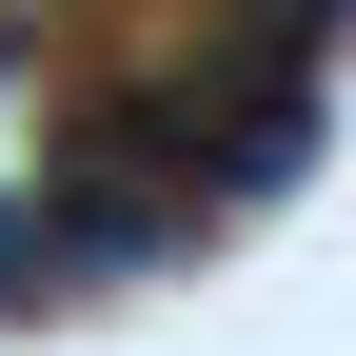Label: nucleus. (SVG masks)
I'll return each instance as SVG.
<instances>
[{"mask_svg":"<svg viewBox=\"0 0 356 356\" xmlns=\"http://www.w3.org/2000/svg\"><path fill=\"white\" fill-rule=\"evenodd\" d=\"M317 20H356V0H277V40H317Z\"/></svg>","mask_w":356,"mask_h":356,"instance_id":"f257e3e1","label":"nucleus"}]
</instances>
